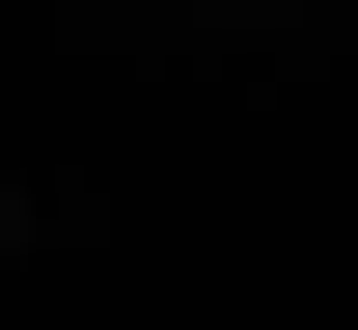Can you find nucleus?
I'll return each instance as SVG.
<instances>
[{
	"label": "nucleus",
	"mask_w": 358,
	"mask_h": 330,
	"mask_svg": "<svg viewBox=\"0 0 358 330\" xmlns=\"http://www.w3.org/2000/svg\"><path fill=\"white\" fill-rule=\"evenodd\" d=\"M0 248H28V193H0Z\"/></svg>",
	"instance_id": "nucleus-1"
}]
</instances>
